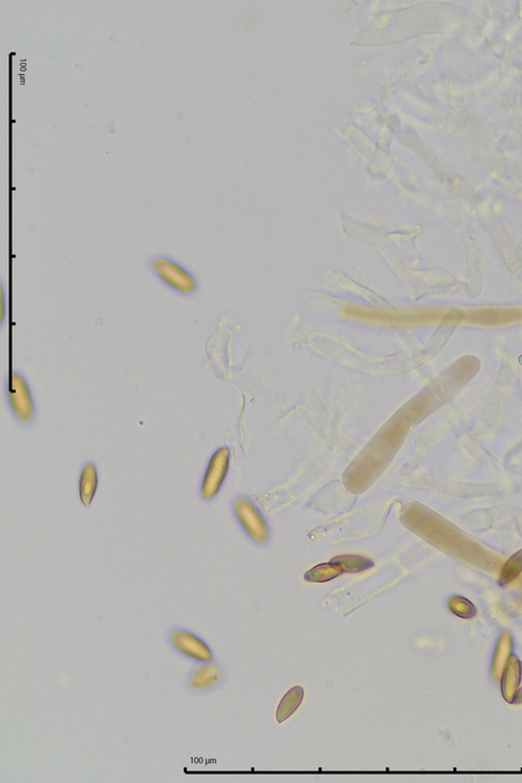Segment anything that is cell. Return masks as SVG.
Segmentation results:
<instances>
[{
	"mask_svg": "<svg viewBox=\"0 0 522 783\" xmlns=\"http://www.w3.org/2000/svg\"><path fill=\"white\" fill-rule=\"evenodd\" d=\"M166 643L174 653L194 663L213 660V652L203 638L183 626H174L166 632Z\"/></svg>",
	"mask_w": 522,
	"mask_h": 783,
	"instance_id": "obj_1",
	"label": "cell"
},
{
	"mask_svg": "<svg viewBox=\"0 0 522 783\" xmlns=\"http://www.w3.org/2000/svg\"><path fill=\"white\" fill-rule=\"evenodd\" d=\"M224 679V671L218 663H198L184 679V686L194 695L205 693L220 685Z\"/></svg>",
	"mask_w": 522,
	"mask_h": 783,
	"instance_id": "obj_2",
	"label": "cell"
},
{
	"mask_svg": "<svg viewBox=\"0 0 522 783\" xmlns=\"http://www.w3.org/2000/svg\"><path fill=\"white\" fill-rule=\"evenodd\" d=\"M152 268L159 278L170 287L181 294H192L196 291V282L192 274L168 258H157Z\"/></svg>",
	"mask_w": 522,
	"mask_h": 783,
	"instance_id": "obj_3",
	"label": "cell"
},
{
	"mask_svg": "<svg viewBox=\"0 0 522 783\" xmlns=\"http://www.w3.org/2000/svg\"><path fill=\"white\" fill-rule=\"evenodd\" d=\"M229 460L230 450L228 448L220 449L214 453L202 486V496L205 500H211L218 494L225 480L229 467Z\"/></svg>",
	"mask_w": 522,
	"mask_h": 783,
	"instance_id": "obj_4",
	"label": "cell"
},
{
	"mask_svg": "<svg viewBox=\"0 0 522 783\" xmlns=\"http://www.w3.org/2000/svg\"><path fill=\"white\" fill-rule=\"evenodd\" d=\"M9 399L16 416L29 422L33 418L34 405L31 392L21 375L13 373L9 381Z\"/></svg>",
	"mask_w": 522,
	"mask_h": 783,
	"instance_id": "obj_5",
	"label": "cell"
},
{
	"mask_svg": "<svg viewBox=\"0 0 522 783\" xmlns=\"http://www.w3.org/2000/svg\"><path fill=\"white\" fill-rule=\"evenodd\" d=\"M238 518L248 534L256 541L265 543L269 538L267 524L257 509L245 498H239L235 504Z\"/></svg>",
	"mask_w": 522,
	"mask_h": 783,
	"instance_id": "obj_6",
	"label": "cell"
},
{
	"mask_svg": "<svg viewBox=\"0 0 522 783\" xmlns=\"http://www.w3.org/2000/svg\"><path fill=\"white\" fill-rule=\"evenodd\" d=\"M521 671L522 665L519 659L516 656L511 655L501 675V693L507 702H514L521 680Z\"/></svg>",
	"mask_w": 522,
	"mask_h": 783,
	"instance_id": "obj_7",
	"label": "cell"
},
{
	"mask_svg": "<svg viewBox=\"0 0 522 783\" xmlns=\"http://www.w3.org/2000/svg\"><path fill=\"white\" fill-rule=\"evenodd\" d=\"M512 651H513L512 634L509 631L504 632L500 636L497 645H496L493 665H492V673H493V679L495 682H498L501 679L504 667H505L507 661L509 660V658L511 657Z\"/></svg>",
	"mask_w": 522,
	"mask_h": 783,
	"instance_id": "obj_8",
	"label": "cell"
},
{
	"mask_svg": "<svg viewBox=\"0 0 522 783\" xmlns=\"http://www.w3.org/2000/svg\"><path fill=\"white\" fill-rule=\"evenodd\" d=\"M304 697V689L301 686H295L289 689L278 705L276 719L278 723H283L296 713Z\"/></svg>",
	"mask_w": 522,
	"mask_h": 783,
	"instance_id": "obj_9",
	"label": "cell"
},
{
	"mask_svg": "<svg viewBox=\"0 0 522 783\" xmlns=\"http://www.w3.org/2000/svg\"><path fill=\"white\" fill-rule=\"evenodd\" d=\"M344 572L342 566L330 561L329 563L319 564L309 569L304 574V579L311 583H325L342 576Z\"/></svg>",
	"mask_w": 522,
	"mask_h": 783,
	"instance_id": "obj_10",
	"label": "cell"
},
{
	"mask_svg": "<svg viewBox=\"0 0 522 783\" xmlns=\"http://www.w3.org/2000/svg\"><path fill=\"white\" fill-rule=\"evenodd\" d=\"M97 487V471L93 464H87L79 480V494L85 506H90Z\"/></svg>",
	"mask_w": 522,
	"mask_h": 783,
	"instance_id": "obj_11",
	"label": "cell"
},
{
	"mask_svg": "<svg viewBox=\"0 0 522 783\" xmlns=\"http://www.w3.org/2000/svg\"><path fill=\"white\" fill-rule=\"evenodd\" d=\"M331 562L339 564L344 568L345 572H350V574L365 572V570L370 569L374 566L372 560L357 556V554L337 556V557L333 558Z\"/></svg>",
	"mask_w": 522,
	"mask_h": 783,
	"instance_id": "obj_12",
	"label": "cell"
},
{
	"mask_svg": "<svg viewBox=\"0 0 522 783\" xmlns=\"http://www.w3.org/2000/svg\"><path fill=\"white\" fill-rule=\"evenodd\" d=\"M522 572V550H518L516 554H514L504 565L501 572H500L499 584L500 585H508V584L513 582L516 578H518Z\"/></svg>",
	"mask_w": 522,
	"mask_h": 783,
	"instance_id": "obj_13",
	"label": "cell"
},
{
	"mask_svg": "<svg viewBox=\"0 0 522 783\" xmlns=\"http://www.w3.org/2000/svg\"><path fill=\"white\" fill-rule=\"evenodd\" d=\"M448 607L452 610V613L458 615V617L469 618L474 617L476 615V608L469 600L465 599L463 596H454L448 601Z\"/></svg>",
	"mask_w": 522,
	"mask_h": 783,
	"instance_id": "obj_14",
	"label": "cell"
},
{
	"mask_svg": "<svg viewBox=\"0 0 522 783\" xmlns=\"http://www.w3.org/2000/svg\"><path fill=\"white\" fill-rule=\"evenodd\" d=\"M0 296H1V322H3V320H5V311H7V308H5V295H3V286H1V295H0Z\"/></svg>",
	"mask_w": 522,
	"mask_h": 783,
	"instance_id": "obj_15",
	"label": "cell"
},
{
	"mask_svg": "<svg viewBox=\"0 0 522 783\" xmlns=\"http://www.w3.org/2000/svg\"><path fill=\"white\" fill-rule=\"evenodd\" d=\"M514 702L522 703V689L516 693L515 697H514Z\"/></svg>",
	"mask_w": 522,
	"mask_h": 783,
	"instance_id": "obj_16",
	"label": "cell"
}]
</instances>
